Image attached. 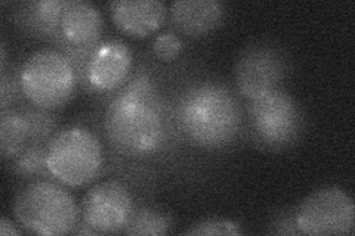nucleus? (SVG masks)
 <instances>
[{"instance_id":"nucleus-1","label":"nucleus","mask_w":355,"mask_h":236,"mask_svg":"<svg viewBox=\"0 0 355 236\" xmlns=\"http://www.w3.org/2000/svg\"><path fill=\"white\" fill-rule=\"evenodd\" d=\"M103 126L113 148L129 158L160 152L171 136V118L147 73H137L110 100Z\"/></svg>"},{"instance_id":"nucleus-2","label":"nucleus","mask_w":355,"mask_h":236,"mask_svg":"<svg viewBox=\"0 0 355 236\" xmlns=\"http://www.w3.org/2000/svg\"><path fill=\"white\" fill-rule=\"evenodd\" d=\"M173 118L193 145L220 149L236 140L243 125V111L225 86L205 82L190 86L181 95Z\"/></svg>"},{"instance_id":"nucleus-3","label":"nucleus","mask_w":355,"mask_h":236,"mask_svg":"<svg viewBox=\"0 0 355 236\" xmlns=\"http://www.w3.org/2000/svg\"><path fill=\"white\" fill-rule=\"evenodd\" d=\"M14 216L30 233L58 236L79 226L80 210L64 186L51 179H36L18 192Z\"/></svg>"},{"instance_id":"nucleus-4","label":"nucleus","mask_w":355,"mask_h":236,"mask_svg":"<svg viewBox=\"0 0 355 236\" xmlns=\"http://www.w3.org/2000/svg\"><path fill=\"white\" fill-rule=\"evenodd\" d=\"M21 93L31 105L57 111L74 96L79 77L73 64L58 49L33 52L18 70Z\"/></svg>"},{"instance_id":"nucleus-5","label":"nucleus","mask_w":355,"mask_h":236,"mask_svg":"<svg viewBox=\"0 0 355 236\" xmlns=\"http://www.w3.org/2000/svg\"><path fill=\"white\" fill-rule=\"evenodd\" d=\"M46 164L51 177L65 186L89 185L103 170V145L89 129L67 126L46 142Z\"/></svg>"},{"instance_id":"nucleus-6","label":"nucleus","mask_w":355,"mask_h":236,"mask_svg":"<svg viewBox=\"0 0 355 236\" xmlns=\"http://www.w3.org/2000/svg\"><path fill=\"white\" fill-rule=\"evenodd\" d=\"M249 117L254 138L270 149L293 145L304 127L301 109L283 87L250 100Z\"/></svg>"},{"instance_id":"nucleus-7","label":"nucleus","mask_w":355,"mask_h":236,"mask_svg":"<svg viewBox=\"0 0 355 236\" xmlns=\"http://www.w3.org/2000/svg\"><path fill=\"white\" fill-rule=\"evenodd\" d=\"M302 235H352L355 229L354 201L345 189L326 186L308 195L295 212Z\"/></svg>"},{"instance_id":"nucleus-8","label":"nucleus","mask_w":355,"mask_h":236,"mask_svg":"<svg viewBox=\"0 0 355 236\" xmlns=\"http://www.w3.org/2000/svg\"><path fill=\"white\" fill-rule=\"evenodd\" d=\"M133 211L135 204L128 186L119 181H107L87 190L80 212L83 221L103 235L123 233Z\"/></svg>"},{"instance_id":"nucleus-9","label":"nucleus","mask_w":355,"mask_h":236,"mask_svg":"<svg viewBox=\"0 0 355 236\" xmlns=\"http://www.w3.org/2000/svg\"><path fill=\"white\" fill-rule=\"evenodd\" d=\"M234 74L240 95L253 100L282 87L286 74L284 56L279 49L265 44L246 48L237 60Z\"/></svg>"},{"instance_id":"nucleus-10","label":"nucleus","mask_w":355,"mask_h":236,"mask_svg":"<svg viewBox=\"0 0 355 236\" xmlns=\"http://www.w3.org/2000/svg\"><path fill=\"white\" fill-rule=\"evenodd\" d=\"M132 69V52L125 42H99L86 65L85 86L95 92H114L123 87Z\"/></svg>"},{"instance_id":"nucleus-11","label":"nucleus","mask_w":355,"mask_h":236,"mask_svg":"<svg viewBox=\"0 0 355 236\" xmlns=\"http://www.w3.org/2000/svg\"><path fill=\"white\" fill-rule=\"evenodd\" d=\"M116 27L133 37H147L157 31L168 15L162 0H114L110 3Z\"/></svg>"},{"instance_id":"nucleus-12","label":"nucleus","mask_w":355,"mask_h":236,"mask_svg":"<svg viewBox=\"0 0 355 236\" xmlns=\"http://www.w3.org/2000/svg\"><path fill=\"white\" fill-rule=\"evenodd\" d=\"M168 10L178 35L191 39L212 33L225 14L224 5L218 0H175Z\"/></svg>"},{"instance_id":"nucleus-13","label":"nucleus","mask_w":355,"mask_h":236,"mask_svg":"<svg viewBox=\"0 0 355 236\" xmlns=\"http://www.w3.org/2000/svg\"><path fill=\"white\" fill-rule=\"evenodd\" d=\"M104 19L99 9L86 0H67L61 15V33L67 43L94 48L101 42Z\"/></svg>"},{"instance_id":"nucleus-14","label":"nucleus","mask_w":355,"mask_h":236,"mask_svg":"<svg viewBox=\"0 0 355 236\" xmlns=\"http://www.w3.org/2000/svg\"><path fill=\"white\" fill-rule=\"evenodd\" d=\"M67 0H33L18 12L19 24L36 37L55 43L62 37L61 15Z\"/></svg>"},{"instance_id":"nucleus-15","label":"nucleus","mask_w":355,"mask_h":236,"mask_svg":"<svg viewBox=\"0 0 355 236\" xmlns=\"http://www.w3.org/2000/svg\"><path fill=\"white\" fill-rule=\"evenodd\" d=\"M30 142L27 120L19 108L0 111V154L3 161L12 160Z\"/></svg>"},{"instance_id":"nucleus-16","label":"nucleus","mask_w":355,"mask_h":236,"mask_svg":"<svg viewBox=\"0 0 355 236\" xmlns=\"http://www.w3.org/2000/svg\"><path fill=\"white\" fill-rule=\"evenodd\" d=\"M173 228V221L169 215L153 207L135 208L132 219L123 233L130 236L138 235H166Z\"/></svg>"},{"instance_id":"nucleus-17","label":"nucleus","mask_w":355,"mask_h":236,"mask_svg":"<svg viewBox=\"0 0 355 236\" xmlns=\"http://www.w3.org/2000/svg\"><path fill=\"white\" fill-rule=\"evenodd\" d=\"M12 168L24 179L51 176L46 164V142H28L12 158Z\"/></svg>"},{"instance_id":"nucleus-18","label":"nucleus","mask_w":355,"mask_h":236,"mask_svg":"<svg viewBox=\"0 0 355 236\" xmlns=\"http://www.w3.org/2000/svg\"><path fill=\"white\" fill-rule=\"evenodd\" d=\"M18 108L27 120L30 142H48L58 131V117L55 116V111L43 109L31 104Z\"/></svg>"},{"instance_id":"nucleus-19","label":"nucleus","mask_w":355,"mask_h":236,"mask_svg":"<svg viewBox=\"0 0 355 236\" xmlns=\"http://www.w3.org/2000/svg\"><path fill=\"white\" fill-rule=\"evenodd\" d=\"M185 235H196V236H212V235H228V236H236L243 235V230L240 224L232 221L230 219H206L196 223L193 228L184 232Z\"/></svg>"},{"instance_id":"nucleus-20","label":"nucleus","mask_w":355,"mask_h":236,"mask_svg":"<svg viewBox=\"0 0 355 236\" xmlns=\"http://www.w3.org/2000/svg\"><path fill=\"white\" fill-rule=\"evenodd\" d=\"M184 42L176 31H164L154 39L153 52L162 61H173L181 55Z\"/></svg>"},{"instance_id":"nucleus-21","label":"nucleus","mask_w":355,"mask_h":236,"mask_svg":"<svg viewBox=\"0 0 355 236\" xmlns=\"http://www.w3.org/2000/svg\"><path fill=\"white\" fill-rule=\"evenodd\" d=\"M21 93L18 71L8 73V70L0 71V109H8L18 99Z\"/></svg>"},{"instance_id":"nucleus-22","label":"nucleus","mask_w":355,"mask_h":236,"mask_svg":"<svg viewBox=\"0 0 355 236\" xmlns=\"http://www.w3.org/2000/svg\"><path fill=\"white\" fill-rule=\"evenodd\" d=\"M0 235L2 236H12V235H22V232L19 229L15 228V224L10 221L9 219L3 217L2 220H0Z\"/></svg>"}]
</instances>
